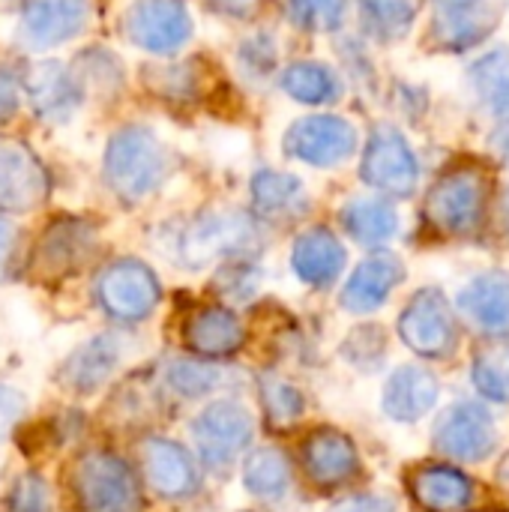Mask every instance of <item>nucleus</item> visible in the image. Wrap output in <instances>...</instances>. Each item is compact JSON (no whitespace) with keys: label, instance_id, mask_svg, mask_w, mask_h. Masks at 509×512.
Here are the masks:
<instances>
[{"label":"nucleus","instance_id":"f257e3e1","mask_svg":"<svg viewBox=\"0 0 509 512\" xmlns=\"http://www.w3.org/2000/svg\"><path fill=\"white\" fill-rule=\"evenodd\" d=\"M168 150L144 126H123L105 150V180L123 201H144L168 177Z\"/></svg>","mask_w":509,"mask_h":512},{"label":"nucleus","instance_id":"f03ea898","mask_svg":"<svg viewBox=\"0 0 509 512\" xmlns=\"http://www.w3.org/2000/svg\"><path fill=\"white\" fill-rule=\"evenodd\" d=\"M69 483L78 512H144V492L132 468L105 450L84 453L72 465Z\"/></svg>","mask_w":509,"mask_h":512},{"label":"nucleus","instance_id":"7ed1b4c3","mask_svg":"<svg viewBox=\"0 0 509 512\" xmlns=\"http://www.w3.org/2000/svg\"><path fill=\"white\" fill-rule=\"evenodd\" d=\"M255 246H258L255 222L246 213L219 210V213H204L183 228L177 240V255L186 267H207L219 258L255 252Z\"/></svg>","mask_w":509,"mask_h":512},{"label":"nucleus","instance_id":"20e7f679","mask_svg":"<svg viewBox=\"0 0 509 512\" xmlns=\"http://www.w3.org/2000/svg\"><path fill=\"white\" fill-rule=\"evenodd\" d=\"M399 336L402 342L429 360H444L459 345V324L438 288H423L411 297L405 312L399 315Z\"/></svg>","mask_w":509,"mask_h":512},{"label":"nucleus","instance_id":"39448f33","mask_svg":"<svg viewBox=\"0 0 509 512\" xmlns=\"http://www.w3.org/2000/svg\"><path fill=\"white\" fill-rule=\"evenodd\" d=\"M159 282L153 270L135 258L108 264L96 276V303L117 321L135 324L147 318L159 303Z\"/></svg>","mask_w":509,"mask_h":512},{"label":"nucleus","instance_id":"423d86ee","mask_svg":"<svg viewBox=\"0 0 509 512\" xmlns=\"http://www.w3.org/2000/svg\"><path fill=\"white\" fill-rule=\"evenodd\" d=\"M120 27L135 48L150 54H174L192 36V15L183 0H135Z\"/></svg>","mask_w":509,"mask_h":512},{"label":"nucleus","instance_id":"0eeeda50","mask_svg":"<svg viewBox=\"0 0 509 512\" xmlns=\"http://www.w3.org/2000/svg\"><path fill=\"white\" fill-rule=\"evenodd\" d=\"M357 147V129L336 114H312L291 123L285 132V153L306 165L330 168L345 162Z\"/></svg>","mask_w":509,"mask_h":512},{"label":"nucleus","instance_id":"6e6552de","mask_svg":"<svg viewBox=\"0 0 509 512\" xmlns=\"http://www.w3.org/2000/svg\"><path fill=\"white\" fill-rule=\"evenodd\" d=\"M486 213V183L477 171L444 177L426 201V219L444 234H468L480 228Z\"/></svg>","mask_w":509,"mask_h":512},{"label":"nucleus","instance_id":"1a4fd4ad","mask_svg":"<svg viewBox=\"0 0 509 512\" xmlns=\"http://www.w3.org/2000/svg\"><path fill=\"white\" fill-rule=\"evenodd\" d=\"M498 429L492 414L477 402L450 405L435 423V447L459 462H483L495 453Z\"/></svg>","mask_w":509,"mask_h":512},{"label":"nucleus","instance_id":"9d476101","mask_svg":"<svg viewBox=\"0 0 509 512\" xmlns=\"http://www.w3.org/2000/svg\"><path fill=\"white\" fill-rule=\"evenodd\" d=\"M192 435L210 468H228L252 441V417L240 402H213L192 423Z\"/></svg>","mask_w":509,"mask_h":512},{"label":"nucleus","instance_id":"9b49d317","mask_svg":"<svg viewBox=\"0 0 509 512\" xmlns=\"http://www.w3.org/2000/svg\"><path fill=\"white\" fill-rule=\"evenodd\" d=\"M51 180L39 156L18 138L0 135V210L27 213L48 198Z\"/></svg>","mask_w":509,"mask_h":512},{"label":"nucleus","instance_id":"f8f14e48","mask_svg":"<svg viewBox=\"0 0 509 512\" xmlns=\"http://www.w3.org/2000/svg\"><path fill=\"white\" fill-rule=\"evenodd\" d=\"M90 18L87 0H24L18 36L27 48L45 51L75 39Z\"/></svg>","mask_w":509,"mask_h":512},{"label":"nucleus","instance_id":"ddd939ff","mask_svg":"<svg viewBox=\"0 0 509 512\" xmlns=\"http://www.w3.org/2000/svg\"><path fill=\"white\" fill-rule=\"evenodd\" d=\"M93 246L96 234L84 219L60 216L45 228V234L36 243L33 273H39L42 279H63L90 258Z\"/></svg>","mask_w":509,"mask_h":512},{"label":"nucleus","instance_id":"4468645a","mask_svg":"<svg viewBox=\"0 0 509 512\" xmlns=\"http://www.w3.org/2000/svg\"><path fill=\"white\" fill-rule=\"evenodd\" d=\"M360 174L369 186L387 195H411L417 186V162L405 138L390 126H381L372 132Z\"/></svg>","mask_w":509,"mask_h":512},{"label":"nucleus","instance_id":"2eb2a0df","mask_svg":"<svg viewBox=\"0 0 509 512\" xmlns=\"http://www.w3.org/2000/svg\"><path fill=\"white\" fill-rule=\"evenodd\" d=\"M306 477L318 489H339L360 474V456L348 435L336 429H315L300 450Z\"/></svg>","mask_w":509,"mask_h":512},{"label":"nucleus","instance_id":"dca6fc26","mask_svg":"<svg viewBox=\"0 0 509 512\" xmlns=\"http://www.w3.org/2000/svg\"><path fill=\"white\" fill-rule=\"evenodd\" d=\"M144 477L150 489L162 498H186L198 489V468L195 459L174 441L150 438L141 447Z\"/></svg>","mask_w":509,"mask_h":512},{"label":"nucleus","instance_id":"f3484780","mask_svg":"<svg viewBox=\"0 0 509 512\" xmlns=\"http://www.w3.org/2000/svg\"><path fill=\"white\" fill-rule=\"evenodd\" d=\"M414 504L426 512H465L474 501V483L453 465H420L408 477Z\"/></svg>","mask_w":509,"mask_h":512},{"label":"nucleus","instance_id":"a211bd4d","mask_svg":"<svg viewBox=\"0 0 509 512\" xmlns=\"http://www.w3.org/2000/svg\"><path fill=\"white\" fill-rule=\"evenodd\" d=\"M459 309L462 315L480 327L483 333L504 336L509 333V276L495 270L477 276L471 285L462 288L459 294Z\"/></svg>","mask_w":509,"mask_h":512},{"label":"nucleus","instance_id":"6ab92c4d","mask_svg":"<svg viewBox=\"0 0 509 512\" xmlns=\"http://www.w3.org/2000/svg\"><path fill=\"white\" fill-rule=\"evenodd\" d=\"M27 96H30V105L33 111L42 117V120H54V123H63L75 114L78 102H81V90H78V81L69 69H63L60 63H39L30 69L27 81Z\"/></svg>","mask_w":509,"mask_h":512},{"label":"nucleus","instance_id":"aec40b11","mask_svg":"<svg viewBox=\"0 0 509 512\" xmlns=\"http://www.w3.org/2000/svg\"><path fill=\"white\" fill-rule=\"evenodd\" d=\"M402 276H405V270H402L399 258L372 255L351 273V279L342 291V306L354 315L375 312L387 303L390 291L402 282Z\"/></svg>","mask_w":509,"mask_h":512},{"label":"nucleus","instance_id":"412c9836","mask_svg":"<svg viewBox=\"0 0 509 512\" xmlns=\"http://www.w3.org/2000/svg\"><path fill=\"white\" fill-rule=\"evenodd\" d=\"M438 378L420 366H402L384 387V411L399 423H417L438 402Z\"/></svg>","mask_w":509,"mask_h":512},{"label":"nucleus","instance_id":"4be33fe9","mask_svg":"<svg viewBox=\"0 0 509 512\" xmlns=\"http://www.w3.org/2000/svg\"><path fill=\"white\" fill-rule=\"evenodd\" d=\"M243 339V324L222 306H204L183 324V342L201 357H228L243 345Z\"/></svg>","mask_w":509,"mask_h":512},{"label":"nucleus","instance_id":"5701e85b","mask_svg":"<svg viewBox=\"0 0 509 512\" xmlns=\"http://www.w3.org/2000/svg\"><path fill=\"white\" fill-rule=\"evenodd\" d=\"M294 273L315 288H324L336 282V276L345 267V249L339 237L327 228H309L306 234L297 237L294 252H291Z\"/></svg>","mask_w":509,"mask_h":512},{"label":"nucleus","instance_id":"b1692460","mask_svg":"<svg viewBox=\"0 0 509 512\" xmlns=\"http://www.w3.org/2000/svg\"><path fill=\"white\" fill-rule=\"evenodd\" d=\"M117 357H120L117 339L114 336H96V339H90L87 345H81L66 360V366L60 372V381L72 393L90 396V393H96L108 381V375L117 366Z\"/></svg>","mask_w":509,"mask_h":512},{"label":"nucleus","instance_id":"393cba45","mask_svg":"<svg viewBox=\"0 0 509 512\" xmlns=\"http://www.w3.org/2000/svg\"><path fill=\"white\" fill-rule=\"evenodd\" d=\"M342 225L345 231L363 243V246H381L387 243L396 228H399V216L387 201H375V198H357L342 210Z\"/></svg>","mask_w":509,"mask_h":512},{"label":"nucleus","instance_id":"a878e982","mask_svg":"<svg viewBox=\"0 0 509 512\" xmlns=\"http://www.w3.org/2000/svg\"><path fill=\"white\" fill-rule=\"evenodd\" d=\"M252 201L261 216H297L306 207V192L291 174L258 171L252 180Z\"/></svg>","mask_w":509,"mask_h":512},{"label":"nucleus","instance_id":"bb28decb","mask_svg":"<svg viewBox=\"0 0 509 512\" xmlns=\"http://www.w3.org/2000/svg\"><path fill=\"white\" fill-rule=\"evenodd\" d=\"M282 87L291 99L306 102V105L333 102L339 96V78L333 75V69H327L324 63H312V60L291 63L282 72Z\"/></svg>","mask_w":509,"mask_h":512},{"label":"nucleus","instance_id":"cd10ccee","mask_svg":"<svg viewBox=\"0 0 509 512\" xmlns=\"http://www.w3.org/2000/svg\"><path fill=\"white\" fill-rule=\"evenodd\" d=\"M291 483V468L282 450L264 447L249 456L243 468V486L258 498H282Z\"/></svg>","mask_w":509,"mask_h":512},{"label":"nucleus","instance_id":"c85d7f7f","mask_svg":"<svg viewBox=\"0 0 509 512\" xmlns=\"http://www.w3.org/2000/svg\"><path fill=\"white\" fill-rule=\"evenodd\" d=\"M471 381L477 393L492 402H509V342L486 345L477 351L471 366Z\"/></svg>","mask_w":509,"mask_h":512},{"label":"nucleus","instance_id":"c756f323","mask_svg":"<svg viewBox=\"0 0 509 512\" xmlns=\"http://www.w3.org/2000/svg\"><path fill=\"white\" fill-rule=\"evenodd\" d=\"M261 402H264L267 423L273 429H288L303 414V396L291 384H285V381H279L273 375L261 378Z\"/></svg>","mask_w":509,"mask_h":512},{"label":"nucleus","instance_id":"7c9ffc66","mask_svg":"<svg viewBox=\"0 0 509 512\" xmlns=\"http://www.w3.org/2000/svg\"><path fill=\"white\" fill-rule=\"evenodd\" d=\"M168 384L180 393V396H204L219 384V369L198 363V360H174L168 366Z\"/></svg>","mask_w":509,"mask_h":512},{"label":"nucleus","instance_id":"2f4dec72","mask_svg":"<svg viewBox=\"0 0 509 512\" xmlns=\"http://www.w3.org/2000/svg\"><path fill=\"white\" fill-rule=\"evenodd\" d=\"M288 6L303 30H336L345 12V0H288Z\"/></svg>","mask_w":509,"mask_h":512},{"label":"nucleus","instance_id":"473e14b6","mask_svg":"<svg viewBox=\"0 0 509 512\" xmlns=\"http://www.w3.org/2000/svg\"><path fill=\"white\" fill-rule=\"evenodd\" d=\"M360 6L366 9L369 21H372L378 30L396 36V33H402V30L411 24V18H414L420 0H360Z\"/></svg>","mask_w":509,"mask_h":512},{"label":"nucleus","instance_id":"72a5a7b5","mask_svg":"<svg viewBox=\"0 0 509 512\" xmlns=\"http://www.w3.org/2000/svg\"><path fill=\"white\" fill-rule=\"evenodd\" d=\"M48 507H51L48 486L36 474L18 477L9 498H6V510L9 512H48Z\"/></svg>","mask_w":509,"mask_h":512},{"label":"nucleus","instance_id":"f704fd0d","mask_svg":"<svg viewBox=\"0 0 509 512\" xmlns=\"http://www.w3.org/2000/svg\"><path fill=\"white\" fill-rule=\"evenodd\" d=\"M24 396L12 387H0V444L9 438V432L15 429V423L24 414Z\"/></svg>","mask_w":509,"mask_h":512},{"label":"nucleus","instance_id":"c9c22d12","mask_svg":"<svg viewBox=\"0 0 509 512\" xmlns=\"http://www.w3.org/2000/svg\"><path fill=\"white\" fill-rule=\"evenodd\" d=\"M21 105V81L12 66L0 63V120L12 117Z\"/></svg>","mask_w":509,"mask_h":512},{"label":"nucleus","instance_id":"e433bc0d","mask_svg":"<svg viewBox=\"0 0 509 512\" xmlns=\"http://www.w3.org/2000/svg\"><path fill=\"white\" fill-rule=\"evenodd\" d=\"M15 240H18V234H15V228H12V222H6V219L0 216V279H6V273H9V267H12Z\"/></svg>","mask_w":509,"mask_h":512},{"label":"nucleus","instance_id":"4c0bfd02","mask_svg":"<svg viewBox=\"0 0 509 512\" xmlns=\"http://www.w3.org/2000/svg\"><path fill=\"white\" fill-rule=\"evenodd\" d=\"M333 512H396V510H393V504H390V501H384V498H354V501L342 504L339 510H333Z\"/></svg>","mask_w":509,"mask_h":512}]
</instances>
